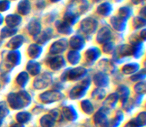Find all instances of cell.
<instances>
[{
	"label": "cell",
	"instance_id": "obj_7",
	"mask_svg": "<svg viewBox=\"0 0 146 127\" xmlns=\"http://www.w3.org/2000/svg\"><path fill=\"white\" fill-rule=\"evenodd\" d=\"M85 71L86 70L84 68L79 67V68H76L74 69L71 70V71L68 73V75H69L70 78L74 79V78H78L79 76H81L84 75V73Z\"/></svg>",
	"mask_w": 146,
	"mask_h": 127
},
{
	"label": "cell",
	"instance_id": "obj_6",
	"mask_svg": "<svg viewBox=\"0 0 146 127\" xmlns=\"http://www.w3.org/2000/svg\"><path fill=\"white\" fill-rule=\"evenodd\" d=\"M84 86H76L71 90V97L74 98H77L81 97V96L85 92V88Z\"/></svg>",
	"mask_w": 146,
	"mask_h": 127
},
{
	"label": "cell",
	"instance_id": "obj_12",
	"mask_svg": "<svg viewBox=\"0 0 146 127\" xmlns=\"http://www.w3.org/2000/svg\"><path fill=\"white\" fill-rule=\"evenodd\" d=\"M68 59L70 62L73 64H77L80 59V55L77 51H72L68 54Z\"/></svg>",
	"mask_w": 146,
	"mask_h": 127
},
{
	"label": "cell",
	"instance_id": "obj_8",
	"mask_svg": "<svg viewBox=\"0 0 146 127\" xmlns=\"http://www.w3.org/2000/svg\"><path fill=\"white\" fill-rule=\"evenodd\" d=\"M41 48L38 46L36 45V44L31 45L29 48V54L30 57H32V58L38 57L40 53H41Z\"/></svg>",
	"mask_w": 146,
	"mask_h": 127
},
{
	"label": "cell",
	"instance_id": "obj_4",
	"mask_svg": "<svg viewBox=\"0 0 146 127\" xmlns=\"http://www.w3.org/2000/svg\"><path fill=\"white\" fill-rule=\"evenodd\" d=\"M66 43L64 41H57L56 43L52 46L51 48V52L53 54H56V53H60L61 51H64L66 48Z\"/></svg>",
	"mask_w": 146,
	"mask_h": 127
},
{
	"label": "cell",
	"instance_id": "obj_19",
	"mask_svg": "<svg viewBox=\"0 0 146 127\" xmlns=\"http://www.w3.org/2000/svg\"><path fill=\"white\" fill-rule=\"evenodd\" d=\"M6 111H7V109L5 104L3 102H1L0 103V116L4 115V112H5Z\"/></svg>",
	"mask_w": 146,
	"mask_h": 127
},
{
	"label": "cell",
	"instance_id": "obj_11",
	"mask_svg": "<svg viewBox=\"0 0 146 127\" xmlns=\"http://www.w3.org/2000/svg\"><path fill=\"white\" fill-rule=\"evenodd\" d=\"M138 65L137 64H130L125 66L123 68V71L125 74H133V73L135 72L138 70Z\"/></svg>",
	"mask_w": 146,
	"mask_h": 127
},
{
	"label": "cell",
	"instance_id": "obj_5",
	"mask_svg": "<svg viewBox=\"0 0 146 127\" xmlns=\"http://www.w3.org/2000/svg\"><path fill=\"white\" fill-rule=\"evenodd\" d=\"M64 60L62 57H56V58L53 59L51 61V66L52 67V68L54 69H59L60 68L64 66Z\"/></svg>",
	"mask_w": 146,
	"mask_h": 127
},
{
	"label": "cell",
	"instance_id": "obj_2",
	"mask_svg": "<svg viewBox=\"0 0 146 127\" xmlns=\"http://www.w3.org/2000/svg\"><path fill=\"white\" fill-rule=\"evenodd\" d=\"M62 94L58 91H46L41 95V98L42 101L46 102H51V101H57L62 98Z\"/></svg>",
	"mask_w": 146,
	"mask_h": 127
},
{
	"label": "cell",
	"instance_id": "obj_15",
	"mask_svg": "<svg viewBox=\"0 0 146 127\" xmlns=\"http://www.w3.org/2000/svg\"><path fill=\"white\" fill-rule=\"evenodd\" d=\"M17 82L21 86H24V84L27 82L28 81V75L27 73L22 72L17 77Z\"/></svg>",
	"mask_w": 146,
	"mask_h": 127
},
{
	"label": "cell",
	"instance_id": "obj_16",
	"mask_svg": "<svg viewBox=\"0 0 146 127\" xmlns=\"http://www.w3.org/2000/svg\"><path fill=\"white\" fill-rule=\"evenodd\" d=\"M83 41H81V39H74L71 40V47H74L76 49H79L83 47Z\"/></svg>",
	"mask_w": 146,
	"mask_h": 127
},
{
	"label": "cell",
	"instance_id": "obj_9",
	"mask_svg": "<svg viewBox=\"0 0 146 127\" xmlns=\"http://www.w3.org/2000/svg\"><path fill=\"white\" fill-rule=\"evenodd\" d=\"M28 70L31 74L36 75L40 71V66L38 63H35V61H30L28 64Z\"/></svg>",
	"mask_w": 146,
	"mask_h": 127
},
{
	"label": "cell",
	"instance_id": "obj_18",
	"mask_svg": "<svg viewBox=\"0 0 146 127\" xmlns=\"http://www.w3.org/2000/svg\"><path fill=\"white\" fill-rule=\"evenodd\" d=\"M135 90L138 93H144L145 91V83H140V84H137L135 86Z\"/></svg>",
	"mask_w": 146,
	"mask_h": 127
},
{
	"label": "cell",
	"instance_id": "obj_1",
	"mask_svg": "<svg viewBox=\"0 0 146 127\" xmlns=\"http://www.w3.org/2000/svg\"><path fill=\"white\" fill-rule=\"evenodd\" d=\"M23 99H30L29 96L25 92L19 93V94H11L9 95L8 100L12 106L16 107L17 108H19L22 106Z\"/></svg>",
	"mask_w": 146,
	"mask_h": 127
},
{
	"label": "cell",
	"instance_id": "obj_3",
	"mask_svg": "<svg viewBox=\"0 0 146 127\" xmlns=\"http://www.w3.org/2000/svg\"><path fill=\"white\" fill-rule=\"evenodd\" d=\"M51 80V76L48 75V74L41 75L39 78H36V80L34 82V86L36 88H45L48 86V83H50Z\"/></svg>",
	"mask_w": 146,
	"mask_h": 127
},
{
	"label": "cell",
	"instance_id": "obj_13",
	"mask_svg": "<svg viewBox=\"0 0 146 127\" xmlns=\"http://www.w3.org/2000/svg\"><path fill=\"white\" fill-rule=\"evenodd\" d=\"M98 55H99V51L97 49L88 50L86 52V57L88 60H95L96 59L98 58Z\"/></svg>",
	"mask_w": 146,
	"mask_h": 127
},
{
	"label": "cell",
	"instance_id": "obj_17",
	"mask_svg": "<svg viewBox=\"0 0 146 127\" xmlns=\"http://www.w3.org/2000/svg\"><path fill=\"white\" fill-rule=\"evenodd\" d=\"M21 42H22V40L21 39V38L13 39V40H11L9 44V47H12L13 49H15L17 47H19L21 44Z\"/></svg>",
	"mask_w": 146,
	"mask_h": 127
},
{
	"label": "cell",
	"instance_id": "obj_10",
	"mask_svg": "<svg viewBox=\"0 0 146 127\" xmlns=\"http://www.w3.org/2000/svg\"><path fill=\"white\" fill-rule=\"evenodd\" d=\"M94 81L98 86H105L108 83L106 76L104 74H98L94 77Z\"/></svg>",
	"mask_w": 146,
	"mask_h": 127
},
{
	"label": "cell",
	"instance_id": "obj_14",
	"mask_svg": "<svg viewBox=\"0 0 146 127\" xmlns=\"http://www.w3.org/2000/svg\"><path fill=\"white\" fill-rule=\"evenodd\" d=\"M8 59L9 60L11 61L13 63H19L20 59V55L19 53L17 51H11L9 54L8 56Z\"/></svg>",
	"mask_w": 146,
	"mask_h": 127
}]
</instances>
